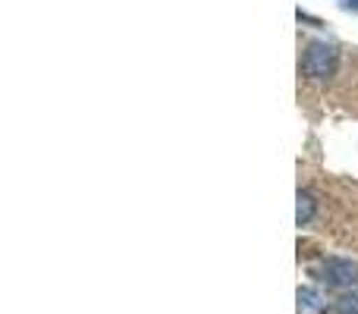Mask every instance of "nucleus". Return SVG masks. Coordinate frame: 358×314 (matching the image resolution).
Listing matches in <instances>:
<instances>
[{
    "mask_svg": "<svg viewBox=\"0 0 358 314\" xmlns=\"http://www.w3.org/2000/svg\"><path fill=\"white\" fill-rule=\"evenodd\" d=\"M346 6L349 10H358V0H346Z\"/></svg>",
    "mask_w": 358,
    "mask_h": 314,
    "instance_id": "obj_6",
    "label": "nucleus"
},
{
    "mask_svg": "<svg viewBox=\"0 0 358 314\" xmlns=\"http://www.w3.org/2000/svg\"><path fill=\"white\" fill-rule=\"evenodd\" d=\"M315 208L317 201L308 195V192H299V204H296V223L299 227H308L311 217H315Z\"/></svg>",
    "mask_w": 358,
    "mask_h": 314,
    "instance_id": "obj_4",
    "label": "nucleus"
},
{
    "mask_svg": "<svg viewBox=\"0 0 358 314\" xmlns=\"http://www.w3.org/2000/svg\"><path fill=\"white\" fill-rule=\"evenodd\" d=\"M299 314H321L324 311V302L321 296H317V290H311V286H299Z\"/></svg>",
    "mask_w": 358,
    "mask_h": 314,
    "instance_id": "obj_3",
    "label": "nucleus"
},
{
    "mask_svg": "<svg viewBox=\"0 0 358 314\" xmlns=\"http://www.w3.org/2000/svg\"><path fill=\"white\" fill-rule=\"evenodd\" d=\"M324 280H327L330 286H340V290L355 286L358 283V264L349 258H327L324 261Z\"/></svg>",
    "mask_w": 358,
    "mask_h": 314,
    "instance_id": "obj_2",
    "label": "nucleus"
},
{
    "mask_svg": "<svg viewBox=\"0 0 358 314\" xmlns=\"http://www.w3.org/2000/svg\"><path fill=\"white\" fill-rule=\"evenodd\" d=\"M336 66V50L324 41H315L302 57V73L311 79H327Z\"/></svg>",
    "mask_w": 358,
    "mask_h": 314,
    "instance_id": "obj_1",
    "label": "nucleus"
},
{
    "mask_svg": "<svg viewBox=\"0 0 358 314\" xmlns=\"http://www.w3.org/2000/svg\"><path fill=\"white\" fill-rule=\"evenodd\" d=\"M336 311L340 314H358V292H343L336 299Z\"/></svg>",
    "mask_w": 358,
    "mask_h": 314,
    "instance_id": "obj_5",
    "label": "nucleus"
}]
</instances>
